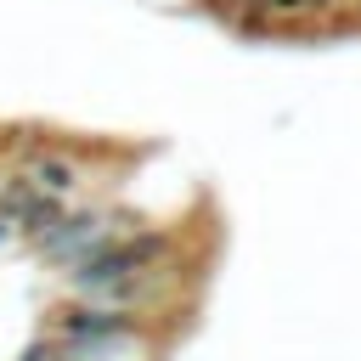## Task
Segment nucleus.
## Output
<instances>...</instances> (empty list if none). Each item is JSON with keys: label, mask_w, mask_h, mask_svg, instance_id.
<instances>
[{"label": "nucleus", "mask_w": 361, "mask_h": 361, "mask_svg": "<svg viewBox=\"0 0 361 361\" xmlns=\"http://www.w3.org/2000/svg\"><path fill=\"white\" fill-rule=\"evenodd\" d=\"M39 333L56 338V344H102V338H135V333L175 338V322L141 316V310H118V305H90V299H56L45 310Z\"/></svg>", "instance_id": "1"}, {"label": "nucleus", "mask_w": 361, "mask_h": 361, "mask_svg": "<svg viewBox=\"0 0 361 361\" xmlns=\"http://www.w3.org/2000/svg\"><path fill=\"white\" fill-rule=\"evenodd\" d=\"M17 361H73V355H68L56 338H45V333H39V338H28V344L17 350Z\"/></svg>", "instance_id": "2"}, {"label": "nucleus", "mask_w": 361, "mask_h": 361, "mask_svg": "<svg viewBox=\"0 0 361 361\" xmlns=\"http://www.w3.org/2000/svg\"><path fill=\"white\" fill-rule=\"evenodd\" d=\"M6 169H11V164H6V158H0V180H6Z\"/></svg>", "instance_id": "4"}, {"label": "nucleus", "mask_w": 361, "mask_h": 361, "mask_svg": "<svg viewBox=\"0 0 361 361\" xmlns=\"http://www.w3.org/2000/svg\"><path fill=\"white\" fill-rule=\"evenodd\" d=\"M17 243H23V231H17V220L0 209V248H17Z\"/></svg>", "instance_id": "3"}]
</instances>
